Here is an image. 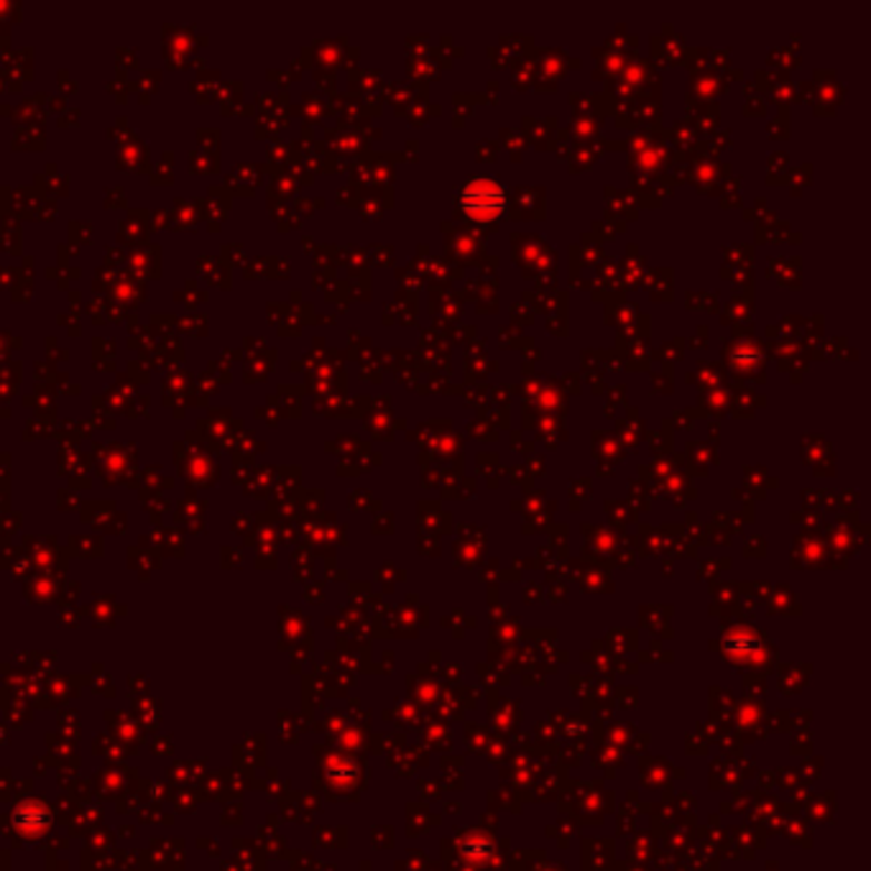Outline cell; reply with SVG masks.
I'll use <instances>...</instances> for the list:
<instances>
[{
    "label": "cell",
    "mask_w": 871,
    "mask_h": 871,
    "mask_svg": "<svg viewBox=\"0 0 871 871\" xmlns=\"http://www.w3.org/2000/svg\"><path fill=\"white\" fill-rule=\"evenodd\" d=\"M460 207L473 217V221H493L507 207V195L499 182L489 177H473L460 189Z\"/></svg>",
    "instance_id": "obj_1"
}]
</instances>
